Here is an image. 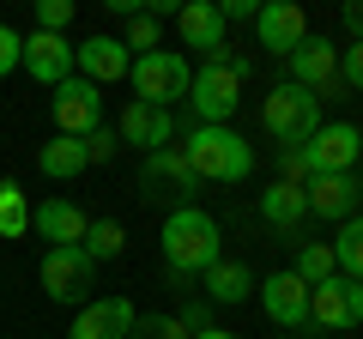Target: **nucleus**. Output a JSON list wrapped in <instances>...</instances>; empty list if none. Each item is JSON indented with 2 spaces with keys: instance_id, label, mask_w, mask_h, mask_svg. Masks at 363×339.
<instances>
[{
  "instance_id": "f257e3e1",
  "label": "nucleus",
  "mask_w": 363,
  "mask_h": 339,
  "mask_svg": "<svg viewBox=\"0 0 363 339\" xmlns=\"http://www.w3.org/2000/svg\"><path fill=\"white\" fill-rule=\"evenodd\" d=\"M157 243H164V261H169V279L176 285H188V279H200L212 261H224V230L218 218H212L206 206H176L164 218V230H157Z\"/></svg>"
},
{
  "instance_id": "f03ea898",
  "label": "nucleus",
  "mask_w": 363,
  "mask_h": 339,
  "mask_svg": "<svg viewBox=\"0 0 363 339\" xmlns=\"http://www.w3.org/2000/svg\"><path fill=\"white\" fill-rule=\"evenodd\" d=\"M182 157L200 182H248V170H255V145L236 128H200V121L182 140Z\"/></svg>"
},
{
  "instance_id": "7ed1b4c3",
  "label": "nucleus",
  "mask_w": 363,
  "mask_h": 339,
  "mask_svg": "<svg viewBox=\"0 0 363 339\" xmlns=\"http://www.w3.org/2000/svg\"><path fill=\"white\" fill-rule=\"evenodd\" d=\"M321 97L315 91H303V85H272L267 91V104H260V128L272 133V140H279V152H303V145L315 140V133H321Z\"/></svg>"
},
{
  "instance_id": "20e7f679",
  "label": "nucleus",
  "mask_w": 363,
  "mask_h": 339,
  "mask_svg": "<svg viewBox=\"0 0 363 339\" xmlns=\"http://www.w3.org/2000/svg\"><path fill=\"white\" fill-rule=\"evenodd\" d=\"M133 104H152V109H176L188 104V79H194V67H188V55L176 49H152V55H133Z\"/></svg>"
},
{
  "instance_id": "39448f33",
  "label": "nucleus",
  "mask_w": 363,
  "mask_h": 339,
  "mask_svg": "<svg viewBox=\"0 0 363 339\" xmlns=\"http://www.w3.org/2000/svg\"><path fill=\"white\" fill-rule=\"evenodd\" d=\"M236 104H242V73L224 61H206L194 79H188V109H194L200 128H230Z\"/></svg>"
},
{
  "instance_id": "423d86ee",
  "label": "nucleus",
  "mask_w": 363,
  "mask_h": 339,
  "mask_svg": "<svg viewBox=\"0 0 363 339\" xmlns=\"http://www.w3.org/2000/svg\"><path fill=\"white\" fill-rule=\"evenodd\" d=\"M200 194V176L188 170L182 145H164V152H145L140 157V200H176V206H194Z\"/></svg>"
},
{
  "instance_id": "0eeeda50",
  "label": "nucleus",
  "mask_w": 363,
  "mask_h": 339,
  "mask_svg": "<svg viewBox=\"0 0 363 339\" xmlns=\"http://www.w3.org/2000/svg\"><path fill=\"white\" fill-rule=\"evenodd\" d=\"M363 157V128L357 121H321L309 145H303V170L309 176H351Z\"/></svg>"
},
{
  "instance_id": "6e6552de",
  "label": "nucleus",
  "mask_w": 363,
  "mask_h": 339,
  "mask_svg": "<svg viewBox=\"0 0 363 339\" xmlns=\"http://www.w3.org/2000/svg\"><path fill=\"white\" fill-rule=\"evenodd\" d=\"M49 116H55V133H67V140H85L91 128H104V91L91 85V79H61L49 97Z\"/></svg>"
},
{
  "instance_id": "1a4fd4ad",
  "label": "nucleus",
  "mask_w": 363,
  "mask_h": 339,
  "mask_svg": "<svg viewBox=\"0 0 363 339\" xmlns=\"http://www.w3.org/2000/svg\"><path fill=\"white\" fill-rule=\"evenodd\" d=\"M363 321V285L345 273L321 279V285L309 291V327H321V333H351V327Z\"/></svg>"
},
{
  "instance_id": "9d476101",
  "label": "nucleus",
  "mask_w": 363,
  "mask_h": 339,
  "mask_svg": "<svg viewBox=\"0 0 363 339\" xmlns=\"http://www.w3.org/2000/svg\"><path fill=\"white\" fill-rule=\"evenodd\" d=\"M37 279H43V297L85 309V291H91V279H97V261H91L85 248H49L43 267H37Z\"/></svg>"
},
{
  "instance_id": "9b49d317",
  "label": "nucleus",
  "mask_w": 363,
  "mask_h": 339,
  "mask_svg": "<svg viewBox=\"0 0 363 339\" xmlns=\"http://www.w3.org/2000/svg\"><path fill=\"white\" fill-rule=\"evenodd\" d=\"M260 309L272 315V327H285V333H309V285H303L297 273H291V267H279V273H267L260 279Z\"/></svg>"
},
{
  "instance_id": "f8f14e48",
  "label": "nucleus",
  "mask_w": 363,
  "mask_h": 339,
  "mask_svg": "<svg viewBox=\"0 0 363 339\" xmlns=\"http://www.w3.org/2000/svg\"><path fill=\"white\" fill-rule=\"evenodd\" d=\"M73 73L104 91V85H116V79L133 73V55H128L121 37H85V43H73Z\"/></svg>"
},
{
  "instance_id": "ddd939ff",
  "label": "nucleus",
  "mask_w": 363,
  "mask_h": 339,
  "mask_svg": "<svg viewBox=\"0 0 363 339\" xmlns=\"http://www.w3.org/2000/svg\"><path fill=\"white\" fill-rule=\"evenodd\" d=\"M303 200H309V218L345 224V218H357L363 182H357V170H351V176H309V182H303Z\"/></svg>"
},
{
  "instance_id": "4468645a",
  "label": "nucleus",
  "mask_w": 363,
  "mask_h": 339,
  "mask_svg": "<svg viewBox=\"0 0 363 339\" xmlns=\"http://www.w3.org/2000/svg\"><path fill=\"white\" fill-rule=\"evenodd\" d=\"M285 61H291V85L321 91V85H333V79H339V43L321 37V30H309V37H303Z\"/></svg>"
},
{
  "instance_id": "2eb2a0df",
  "label": "nucleus",
  "mask_w": 363,
  "mask_h": 339,
  "mask_svg": "<svg viewBox=\"0 0 363 339\" xmlns=\"http://www.w3.org/2000/svg\"><path fill=\"white\" fill-rule=\"evenodd\" d=\"M255 37H260V49L291 55L303 37H309V13H303L297 0H267V6L255 13Z\"/></svg>"
},
{
  "instance_id": "dca6fc26",
  "label": "nucleus",
  "mask_w": 363,
  "mask_h": 339,
  "mask_svg": "<svg viewBox=\"0 0 363 339\" xmlns=\"http://www.w3.org/2000/svg\"><path fill=\"white\" fill-rule=\"evenodd\" d=\"M30 230H37L49 248H79V243H85V230H91V218L73 206V200L49 194V200H37V206H30Z\"/></svg>"
},
{
  "instance_id": "f3484780",
  "label": "nucleus",
  "mask_w": 363,
  "mask_h": 339,
  "mask_svg": "<svg viewBox=\"0 0 363 339\" xmlns=\"http://www.w3.org/2000/svg\"><path fill=\"white\" fill-rule=\"evenodd\" d=\"M133 321H140V309L128 297H97V303H85L73 315V333L67 339H128Z\"/></svg>"
},
{
  "instance_id": "a211bd4d",
  "label": "nucleus",
  "mask_w": 363,
  "mask_h": 339,
  "mask_svg": "<svg viewBox=\"0 0 363 339\" xmlns=\"http://www.w3.org/2000/svg\"><path fill=\"white\" fill-rule=\"evenodd\" d=\"M260 218L272 224V236H279L285 248H297V243H303V218H309L303 188H297V182H272L267 194H260Z\"/></svg>"
},
{
  "instance_id": "6ab92c4d",
  "label": "nucleus",
  "mask_w": 363,
  "mask_h": 339,
  "mask_svg": "<svg viewBox=\"0 0 363 339\" xmlns=\"http://www.w3.org/2000/svg\"><path fill=\"white\" fill-rule=\"evenodd\" d=\"M18 67H25L37 85H49V91H55L61 79H73V43L49 37V30H30V37H25V61H18Z\"/></svg>"
},
{
  "instance_id": "aec40b11",
  "label": "nucleus",
  "mask_w": 363,
  "mask_h": 339,
  "mask_svg": "<svg viewBox=\"0 0 363 339\" xmlns=\"http://www.w3.org/2000/svg\"><path fill=\"white\" fill-rule=\"evenodd\" d=\"M116 140L121 145H145V152H164L176 140V116L169 109H152V104H128L116 121Z\"/></svg>"
},
{
  "instance_id": "412c9836",
  "label": "nucleus",
  "mask_w": 363,
  "mask_h": 339,
  "mask_svg": "<svg viewBox=\"0 0 363 339\" xmlns=\"http://www.w3.org/2000/svg\"><path fill=\"white\" fill-rule=\"evenodd\" d=\"M176 30H182V43H188V49H200L212 61V55L224 49V13L218 6H212V0H188V6H176Z\"/></svg>"
},
{
  "instance_id": "4be33fe9",
  "label": "nucleus",
  "mask_w": 363,
  "mask_h": 339,
  "mask_svg": "<svg viewBox=\"0 0 363 339\" xmlns=\"http://www.w3.org/2000/svg\"><path fill=\"white\" fill-rule=\"evenodd\" d=\"M200 297L206 303H224V309H230V303H248V291H255V273H248L242 261H212L206 273H200Z\"/></svg>"
},
{
  "instance_id": "5701e85b",
  "label": "nucleus",
  "mask_w": 363,
  "mask_h": 339,
  "mask_svg": "<svg viewBox=\"0 0 363 339\" xmlns=\"http://www.w3.org/2000/svg\"><path fill=\"white\" fill-rule=\"evenodd\" d=\"M37 170L49 176V182H73L79 170H91L85 140H67V133H55L49 145H37Z\"/></svg>"
},
{
  "instance_id": "b1692460",
  "label": "nucleus",
  "mask_w": 363,
  "mask_h": 339,
  "mask_svg": "<svg viewBox=\"0 0 363 339\" xmlns=\"http://www.w3.org/2000/svg\"><path fill=\"white\" fill-rule=\"evenodd\" d=\"M25 230H30V194L13 176H0V243H18Z\"/></svg>"
},
{
  "instance_id": "393cba45",
  "label": "nucleus",
  "mask_w": 363,
  "mask_h": 339,
  "mask_svg": "<svg viewBox=\"0 0 363 339\" xmlns=\"http://www.w3.org/2000/svg\"><path fill=\"white\" fill-rule=\"evenodd\" d=\"M327 248H333V267H339V273H345V279H357V285H363V212H357V218H345V224H339V236H333Z\"/></svg>"
},
{
  "instance_id": "a878e982",
  "label": "nucleus",
  "mask_w": 363,
  "mask_h": 339,
  "mask_svg": "<svg viewBox=\"0 0 363 339\" xmlns=\"http://www.w3.org/2000/svg\"><path fill=\"white\" fill-rule=\"evenodd\" d=\"M291 273H297L303 285L315 291L321 279H333V273H339V267H333V248H327V243H309V236H303V243L291 248Z\"/></svg>"
},
{
  "instance_id": "bb28decb",
  "label": "nucleus",
  "mask_w": 363,
  "mask_h": 339,
  "mask_svg": "<svg viewBox=\"0 0 363 339\" xmlns=\"http://www.w3.org/2000/svg\"><path fill=\"white\" fill-rule=\"evenodd\" d=\"M91 255V261H116L121 248H128V230H121L116 218H91V230H85V243H79Z\"/></svg>"
},
{
  "instance_id": "cd10ccee",
  "label": "nucleus",
  "mask_w": 363,
  "mask_h": 339,
  "mask_svg": "<svg viewBox=\"0 0 363 339\" xmlns=\"http://www.w3.org/2000/svg\"><path fill=\"white\" fill-rule=\"evenodd\" d=\"M157 30H164V18L145 6V13H133L128 18V30H121V43H128V55H152L157 49Z\"/></svg>"
},
{
  "instance_id": "c85d7f7f",
  "label": "nucleus",
  "mask_w": 363,
  "mask_h": 339,
  "mask_svg": "<svg viewBox=\"0 0 363 339\" xmlns=\"http://www.w3.org/2000/svg\"><path fill=\"white\" fill-rule=\"evenodd\" d=\"M128 339H194V333H188V327L176 321V315H140Z\"/></svg>"
},
{
  "instance_id": "c756f323",
  "label": "nucleus",
  "mask_w": 363,
  "mask_h": 339,
  "mask_svg": "<svg viewBox=\"0 0 363 339\" xmlns=\"http://www.w3.org/2000/svg\"><path fill=\"white\" fill-rule=\"evenodd\" d=\"M67 25H73V0H37V30L67 37Z\"/></svg>"
},
{
  "instance_id": "7c9ffc66",
  "label": "nucleus",
  "mask_w": 363,
  "mask_h": 339,
  "mask_svg": "<svg viewBox=\"0 0 363 339\" xmlns=\"http://www.w3.org/2000/svg\"><path fill=\"white\" fill-rule=\"evenodd\" d=\"M116 152H121L116 128H91V133H85V157H91V164H109Z\"/></svg>"
},
{
  "instance_id": "2f4dec72",
  "label": "nucleus",
  "mask_w": 363,
  "mask_h": 339,
  "mask_svg": "<svg viewBox=\"0 0 363 339\" xmlns=\"http://www.w3.org/2000/svg\"><path fill=\"white\" fill-rule=\"evenodd\" d=\"M339 85H345V91H363V43L339 49Z\"/></svg>"
},
{
  "instance_id": "473e14b6",
  "label": "nucleus",
  "mask_w": 363,
  "mask_h": 339,
  "mask_svg": "<svg viewBox=\"0 0 363 339\" xmlns=\"http://www.w3.org/2000/svg\"><path fill=\"white\" fill-rule=\"evenodd\" d=\"M18 61H25V37H18V30H13V25H0V79L13 73V67H18Z\"/></svg>"
},
{
  "instance_id": "72a5a7b5",
  "label": "nucleus",
  "mask_w": 363,
  "mask_h": 339,
  "mask_svg": "<svg viewBox=\"0 0 363 339\" xmlns=\"http://www.w3.org/2000/svg\"><path fill=\"white\" fill-rule=\"evenodd\" d=\"M176 321L188 327V333H200V327H212V321H206V297H200V291H194V297L182 303V315H176Z\"/></svg>"
},
{
  "instance_id": "f704fd0d",
  "label": "nucleus",
  "mask_w": 363,
  "mask_h": 339,
  "mask_svg": "<svg viewBox=\"0 0 363 339\" xmlns=\"http://www.w3.org/2000/svg\"><path fill=\"white\" fill-rule=\"evenodd\" d=\"M339 30H345L351 43H363V0H351L345 13H339Z\"/></svg>"
},
{
  "instance_id": "c9c22d12",
  "label": "nucleus",
  "mask_w": 363,
  "mask_h": 339,
  "mask_svg": "<svg viewBox=\"0 0 363 339\" xmlns=\"http://www.w3.org/2000/svg\"><path fill=\"white\" fill-rule=\"evenodd\" d=\"M218 13H224V25H236V18H255L260 6H255V0H224Z\"/></svg>"
},
{
  "instance_id": "e433bc0d",
  "label": "nucleus",
  "mask_w": 363,
  "mask_h": 339,
  "mask_svg": "<svg viewBox=\"0 0 363 339\" xmlns=\"http://www.w3.org/2000/svg\"><path fill=\"white\" fill-rule=\"evenodd\" d=\"M194 339H236V333H224V327H200Z\"/></svg>"
}]
</instances>
